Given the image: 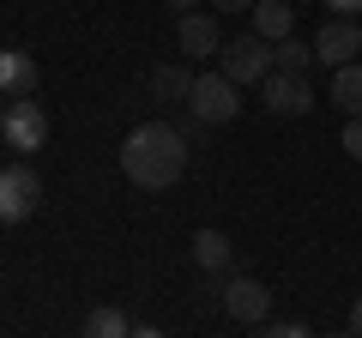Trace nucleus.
I'll list each match as a JSON object with an SVG mask.
<instances>
[{"instance_id":"f257e3e1","label":"nucleus","mask_w":362,"mask_h":338,"mask_svg":"<svg viewBox=\"0 0 362 338\" xmlns=\"http://www.w3.org/2000/svg\"><path fill=\"white\" fill-rule=\"evenodd\" d=\"M121 175H127L133 187H145V194L175 187L181 175H187V133L169 127V121H145V127H133L127 145H121Z\"/></svg>"},{"instance_id":"f03ea898","label":"nucleus","mask_w":362,"mask_h":338,"mask_svg":"<svg viewBox=\"0 0 362 338\" xmlns=\"http://www.w3.org/2000/svg\"><path fill=\"white\" fill-rule=\"evenodd\" d=\"M187 109H194L199 127H223V121L242 115V85L230 73H194V91H187Z\"/></svg>"},{"instance_id":"7ed1b4c3","label":"nucleus","mask_w":362,"mask_h":338,"mask_svg":"<svg viewBox=\"0 0 362 338\" xmlns=\"http://www.w3.org/2000/svg\"><path fill=\"white\" fill-rule=\"evenodd\" d=\"M0 133H6V145H13L18 157L42 151V145H49V109H42L37 97H13L6 115H0Z\"/></svg>"},{"instance_id":"20e7f679","label":"nucleus","mask_w":362,"mask_h":338,"mask_svg":"<svg viewBox=\"0 0 362 338\" xmlns=\"http://www.w3.org/2000/svg\"><path fill=\"white\" fill-rule=\"evenodd\" d=\"M218 73H230L242 91H247V85L259 91V85H266V73H272V42H259L254 30H247V37H235V42H223V49H218Z\"/></svg>"},{"instance_id":"39448f33","label":"nucleus","mask_w":362,"mask_h":338,"mask_svg":"<svg viewBox=\"0 0 362 338\" xmlns=\"http://www.w3.org/2000/svg\"><path fill=\"white\" fill-rule=\"evenodd\" d=\"M42 206V175L30 163H6L0 169V223H25Z\"/></svg>"},{"instance_id":"423d86ee","label":"nucleus","mask_w":362,"mask_h":338,"mask_svg":"<svg viewBox=\"0 0 362 338\" xmlns=\"http://www.w3.org/2000/svg\"><path fill=\"white\" fill-rule=\"evenodd\" d=\"M223 314L242 320V326H266L272 320V290L259 278H230L223 284Z\"/></svg>"},{"instance_id":"0eeeda50","label":"nucleus","mask_w":362,"mask_h":338,"mask_svg":"<svg viewBox=\"0 0 362 338\" xmlns=\"http://www.w3.org/2000/svg\"><path fill=\"white\" fill-rule=\"evenodd\" d=\"M259 103H266L272 115H308V109H314V91H308V78H302V73H266Z\"/></svg>"},{"instance_id":"6e6552de","label":"nucleus","mask_w":362,"mask_h":338,"mask_svg":"<svg viewBox=\"0 0 362 338\" xmlns=\"http://www.w3.org/2000/svg\"><path fill=\"white\" fill-rule=\"evenodd\" d=\"M356 49H362V25L356 18H332V25L314 37V61H326V66H350Z\"/></svg>"},{"instance_id":"1a4fd4ad","label":"nucleus","mask_w":362,"mask_h":338,"mask_svg":"<svg viewBox=\"0 0 362 338\" xmlns=\"http://www.w3.org/2000/svg\"><path fill=\"white\" fill-rule=\"evenodd\" d=\"M175 42H181V54H194V61H211V54L223 49V30H218V18H211V13H181Z\"/></svg>"},{"instance_id":"9d476101","label":"nucleus","mask_w":362,"mask_h":338,"mask_svg":"<svg viewBox=\"0 0 362 338\" xmlns=\"http://www.w3.org/2000/svg\"><path fill=\"white\" fill-rule=\"evenodd\" d=\"M296 30V6L290 0H254V37L259 42H284Z\"/></svg>"},{"instance_id":"9b49d317","label":"nucleus","mask_w":362,"mask_h":338,"mask_svg":"<svg viewBox=\"0 0 362 338\" xmlns=\"http://www.w3.org/2000/svg\"><path fill=\"white\" fill-rule=\"evenodd\" d=\"M0 91L6 97H30L37 91V61L25 49H0Z\"/></svg>"},{"instance_id":"f8f14e48","label":"nucleus","mask_w":362,"mask_h":338,"mask_svg":"<svg viewBox=\"0 0 362 338\" xmlns=\"http://www.w3.org/2000/svg\"><path fill=\"white\" fill-rule=\"evenodd\" d=\"M230 260H235V242L223 230H199L194 235V266L199 272H230Z\"/></svg>"},{"instance_id":"ddd939ff","label":"nucleus","mask_w":362,"mask_h":338,"mask_svg":"<svg viewBox=\"0 0 362 338\" xmlns=\"http://www.w3.org/2000/svg\"><path fill=\"white\" fill-rule=\"evenodd\" d=\"M332 103L344 109V121H350V115H362V61L332 66Z\"/></svg>"},{"instance_id":"4468645a","label":"nucleus","mask_w":362,"mask_h":338,"mask_svg":"<svg viewBox=\"0 0 362 338\" xmlns=\"http://www.w3.org/2000/svg\"><path fill=\"white\" fill-rule=\"evenodd\" d=\"M308 66H314V42H296V37L272 42V73H302L308 78Z\"/></svg>"},{"instance_id":"2eb2a0df","label":"nucleus","mask_w":362,"mask_h":338,"mask_svg":"<svg viewBox=\"0 0 362 338\" xmlns=\"http://www.w3.org/2000/svg\"><path fill=\"white\" fill-rule=\"evenodd\" d=\"M151 91H157V103H187L194 73H187V66H157V73H151Z\"/></svg>"},{"instance_id":"dca6fc26","label":"nucleus","mask_w":362,"mask_h":338,"mask_svg":"<svg viewBox=\"0 0 362 338\" xmlns=\"http://www.w3.org/2000/svg\"><path fill=\"white\" fill-rule=\"evenodd\" d=\"M85 338H133V326H127L121 308H90L85 314Z\"/></svg>"},{"instance_id":"f3484780","label":"nucleus","mask_w":362,"mask_h":338,"mask_svg":"<svg viewBox=\"0 0 362 338\" xmlns=\"http://www.w3.org/2000/svg\"><path fill=\"white\" fill-rule=\"evenodd\" d=\"M254 338H314V332L296 320H266V326H254Z\"/></svg>"},{"instance_id":"a211bd4d","label":"nucleus","mask_w":362,"mask_h":338,"mask_svg":"<svg viewBox=\"0 0 362 338\" xmlns=\"http://www.w3.org/2000/svg\"><path fill=\"white\" fill-rule=\"evenodd\" d=\"M344 151L362 163V115H350V121H344Z\"/></svg>"},{"instance_id":"6ab92c4d","label":"nucleus","mask_w":362,"mask_h":338,"mask_svg":"<svg viewBox=\"0 0 362 338\" xmlns=\"http://www.w3.org/2000/svg\"><path fill=\"white\" fill-rule=\"evenodd\" d=\"M326 6H332V18H356L362 13V0H326Z\"/></svg>"},{"instance_id":"aec40b11","label":"nucleus","mask_w":362,"mask_h":338,"mask_svg":"<svg viewBox=\"0 0 362 338\" xmlns=\"http://www.w3.org/2000/svg\"><path fill=\"white\" fill-rule=\"evenodd\" d=\"M218 13H254V0H211Z\"/></svg>"},{"instance_id":"412c9836","label":"nucleus","mask_w":362,"mask_h":338,"mask_svg":"<svg viewBox=\"0 0 362 338\" xmlns=\"http://www.w3.org/2000/svg\"><path fill=\"white\" fill-rule=\"evenodd\" d=\"M350 332H356V338H362V296H356V302H350Z\"/></svg>"},{"instance_id":"4be33fe9","label":"nucleus","mask_w":362,"mask_h":338,"mask_svg":"<svg viewBox=\"0 0 362 338\" xmlns=\"http://www.w3.org/2000/svg\"><path fill=\"white\" fill-rule=\"evenodd\" d=\"M169 13H199V0H163Z\"/></svg>"},{"instance_id":"5701e85b","label":"nucleus","mask_w":362,"mask_h":338,"mask_svg":"<svg viewBox=\"0 0 362 338\" xmlns=\"http://www.w3.org/2000/svg\"><path fill=\"white\" fill-rule=\"evenodd\" d=\"M133 338H163V332H157V326H133Z\"/></svg>"},{"instance_id":"b1692460","label":"nucleus","mask_w":362,"mask_h":338,"mask_svg":"<svg viewBox=\"0 0 362 338\" xmlns=\"http://www.w3.org/2000/svg\"><path fill=\"white\" fill-rule=\"evenodd\" d=\"M6 103H13V97H6V91H0V115H6Z\"/></svg>"},{"instance_id":"393cba45","label":"nucleus","mask_w":362,"mask_h":338,"mask_svg":"<svg viewBox=\"0 0 362 338\" xmlns=\"http://www.w3.org/2000/svg\"><path fill=\"white\" fill-rule=\"evenodd\" d=\"M332 338H356V332H350V326H344V332H332Z\"/></svg>"}]
</instances>
